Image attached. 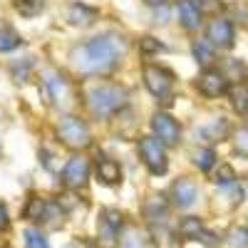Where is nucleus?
<instances>
[{"label": "nucleus", "mask_w": 248, "mask_h": 248, "mask_svg": "<svg viewBox=\"0 0 248 248\" xmlns=\"http://www.w3.org/2000/svg\"><path fill=\"white\" fill-rule=\"evenodd\" d=\"M124 55L127 40L117 32H102L72 50V67L82 75H102L109 72Z\"/></svg>", "instance_id": "nucleus-1"}, {"label": "nucleus", "mask_w": 248, "mask_h": 248, "mask_svg": "<svg viewBox=\"0 0 248 248\" xmlns=\"http://www.w3.org/2000/svg\"><path fill=\"white\" fill-rule=\"evenodd\" d=\"M127 102H129V90H124L122 85H97L87 92V105L99 119L112 117L122 107H127Z\"/></svg>", "instance_id": "nucleus-2"}, {"label": "nucleus", "mask_w": 248, "mask_h": 248, "mask_svg": "<svg viewBox=\"0 0 248 248\" xmlns=\"http://www.w3.org/2000/svg\"><path fill=\"white\" fill-rule=\"evenodd\" d=\"M57 137L62 144H67L72 149H85L90 147V127L79 117H62V122L57 124Z\"/></svg>", "instance_id": "nucleus-3"}, {"label": "nucleus", "mask_w": 248, "mask_h": 248, "mask_svg": "<svg viewBox=\"0 0 248 248\" xmlns=\"http://www.w3.org/2000/svg\"><path fill=\"white\" fill-rule=\"evenodd\" d=\"M144 85L159 102H169L174 90V72L159 65H147L144 67Z\"/></svg>", "instance_id": "nucleus-4"}, {"label": "nucleus", "mask_w": 248, "mask_h": 248, "mask_svg": "<svg viewBox=\"0 0 248 248\" xmlns=\"http://www.w3.org/2000/svg\"><path fill=\"white\" fill-rule=\"evenodd\" d=\"M139 156L147 164L152 174H164L167 171V154H164V144L154 137H141L139 139Z\"/></svg>", "instance_id": "nucleus-5"}, {"label": "nucleus", "mask_w": 248, "mask_h": 248, "mask_svg": "<svg viewBox=\"0 0 248 248\" xmlns=\"http://www.w3.org/2000/svg\"><path fill=\"white\" fill-rule=\"evenodd\" d=\"M152 129H154V137L164 144V147H176L179 139H181L179 122L167 112H159V114L152 117Z\"/></svg>", "instance_id": "nucleus-6"}, {"label": "nucleus", "mask_w": 248, "mask_h": 248, "mask_svg": "<svg viewBox=\"0 0 248 248\" xmlns=\"http://www.w3.org/2000/svg\"><path fill=\"white\" fill-rule=\"evenodd\" d=\"M90 179V161L85 156H75L65 164L62 169V184L70 186V189H82Z\"/></svg>", "instance_id": "nucleus-7"}, {"label": "nucleus", "mask_w": 248, "mask_h": 248, "mask_svg": "<svg viewBox=\"0 0 248 248\" xmlns=\"http://www.w3.org/2000/svg\"><path fill=\"white\" fill-rule=\"evenodd\" d=\"M233 37H236V30H233V25L226 17L211 20L209 28H206V40H209L214 47H231Z\"/></svg>", "instance_id": "nucleus-8"}, {"label": "nucleus", "mask_w": 248, "mask_h": 248, "mask_svg": "<svg viewBox=\"0 0 248 248\" xmlns=\"http://www.w3.org/2000/svg\"><path fill=\"white\" fill-rule=\"evenodd\" d=\"M43 79H45V92H47V97H50L52 105L67 107V105H70V85L62 79V75L47 70V72L43 75Z\"/></svg>", "instance_id": "nucleus-9"}, {"label": "nucleus", "mask_w": 248, "mask_h": 248, "mask_svg": "<svg viewBox=\"0 0 248 248\" xmlns=\"http://www.w3.org/2000/svg\"><path fill=\"white\" fill-rule=\"evenodd\" d=\"M196 87L203 97H221L226 90H229V79H226L218 70H206L196 79Z\"/></svg>", "instance_id": "nucleus-10"}, {"label": "nucleus", "mask_w": 248, "mask_h": 248, "mask_svg": "<svg viewBox=\"0 0 248 248\" xmlns=\"http://www.w3.org/2000/svg\"><path fill=\"white\" fill-rule=\"evenodd\" d=\"M179 236H181V238H186V241H203L206 246H211V248L216 246V236L206 233L201 218H194V216L184 218V221L179 223Z\"/></svg>", "instance_id": "nucleus-11"}, {"label": "nucleus", "mask_w": 248, "mask_h": 248, "mask_svg": "<svg viewBox=\"0 0 248 248\" xmlns=\"http://www.w3.org/2000/svg\"><path fill=\"white\" fill-rule=\"evenodd\" d=\"M196 196H199V189H196V184L191 179L174 181V186H171V201H174V206H179V209H189V206L196 203Z\"/></svg>", "instance_id": "nucleus-12"}, {"label": "nucleus", "mask_w": 248, "mask_h": 248, "mask_svg": "<svg viewBox=\"0 0 248 248\" xmlns=\"http://www.w3.org/2000/svg\"><path fill=\"white\" fill-rule=\"evenodd\" d=\"M119 231H122V214L112 211V209H105L102 211V218H99V238H102V243H114Z\"/></svg>", "instance_id": "nucleus-13"}, {"label": "nucleus", "mask_w": 248, "mask_h": 248, "mask_svg": "<svg viewBox=\"0 0 248 248\" xmlns=\"http://www.w3.org/2000/svg\"><path fill=\"white\" fill-rule=\"evenodd\" d=\"M176 10H179L181 25H184L186 30H196V28H201V17H203V13H201V5H199V3H194V0H181Z\"/></svg>", "instance_id": "nucleus-14"}, {"label": "nucleus", "mask_w": 248, "mask_h": 248, "mask_svg": "<svg viewBox=\"0 0 248 248\" xmlns=\"http://www.w3.org/2000/svg\"><path fill=\"white\" fill-rule=\"evenodd\" d=\"M65 17H67L70 25L85 28V25H90L92 20L97 17V10H92L90 5H82V3H70L65 8Z\"/></svg>", "instance_id": "nucleus-15"}, {"label": "nucleus", "mask_w": 248, "mask_h": 248, "mask_svg": "<svg viewBox=\"0 0 248 248\" xmlns=\"http://www.w3.org/2000/svg\"><path fill=\"white\" fill-rule=\"evenodd\" d=\"M55 209V203H50V201H45V199H30L28 201V206H25V218H30V221H37V223H45V221H50L52 223V218H50V211Z\"/></svg>", "instance_id": "nucleus-16"}, {"label": "nucleus", "mask_w": 248, "mask_h": 248, "mask_svg": "<svg viewBox=\"0 0 248 248\" xmlns=\"http://www.w3.org/2000/svg\"><path fill=\"white\" fill-rule=\"evenodd\" d=\"M97 179H99L102 184H109V186L119 184V181H122L119 164H117L114 159H99V161H97Z\"/></svg>", "instance_id": "nucleus-17"}, {"label": "nucleus", "mask_w": 248, "mask_h": 248, "mask_svg": "<svg viewBox=\"0 0 248 248\" xmlns=\"http://www.w3.org/2000/svg\"><path fill=\"white\" fill-rule=\"evenodd\" d=\"M191 52H194V60L199 62V65H203V67L214 62V45L209 43V40H196Z\"/></svg>", "instance_id": "nucleus-18"}, {"label": "nucleus", "mask_w": 248, "mask_h": 248, "mask_svg": "<svg viewBox=\"0 0 248 248\" xmlns=\"http://www.w3.org/2000/svg\"><path fill=\"white\" fill-rule=\"evenodd\" d=\"M17 45H20V35H17L10 25L0 23V52H10V50H15Z\"/></svg>", "instance_id": "nucleus-19"}, {"label": "nucleus", "mask_w": 248, "mask_h": 248, "mask_svg": "<svg viewBox=\"0 0 248 248\" xmlns=\"http://www.w3.org/2000/svg\"><path fill=\"white\" fill-rule=\"evenodd\" d=\"M226 132H229V124H226L223 119H216V124L201 129V137H206V141H218V139L226 137Z\"/></svg>", "instance_id": "nucleus-20"}, {"label": "nucleus", "mask_w": 248, "mask_h": 248, "mask_svg": "<svg viewBox=\"0 0 248 248\" xmlns=\"http://www.w3.org/2000/svg\"><path fill=\"white\" fill-rule=\"evenodd\" d=\"M13 5L20 15L30 17V15H37L40 10H43V0H13Z\"/></svg>", "instance_id": "nucleus-21"}, {"label": "nucleus", "mask_w": 248, "mask_h": 248, "mask_svg": "<svg viewBox=\"0 0 248 248\" xmlns=\"http://www.w3.org/2000/svg\"><path fill=\"white\" fill-rule=\"evenodd\" d=\"M231 105L241 114L248 112V87H233L231 90Z\"/></svg>", "instance_id": "nucleus-22"}, {"label": "nucleus", "mask_w": 248, "mask_h": 248, "mask_svg": "<svg viewBox=\"0 0 248 248\" xmlns=\"http://www.w3.org/2000/svg\"><path fill=\"white\" fill-rule=\"evenodd\" d=\"M194 161H196L199 169L209 171L216 164V154H214V149H199V152H194Z\"/></svg>", "instance_id": "nucleus-23"}, {"label": "nucleus", "mask_w": 248, "mask_h": 248, "mask_svg": "<svg viewBox=\"0 0 248 248\" xmlns=\"http://www.w3.org/2000/svg\"><path fill=\"white\" fill-rule=\"evenodd\" d=\"M233 149L241 156H248V127H241L233 132Z\"/></svg>", "instance_id": "nucleus-24"}, {"label": "nucleus", "mask_w": 248, "mask_h": 248, "mask_svg": "<svg viewBox=\"0 0 248 248\" xmlns=\"http://www.w3.org/2000/svg\"><path fill=\"white\" fill-rule=\"evenodd\" d=\"M25 246L28 248H50L47 246V238L40 233L37 229H28L25 231Z\"/></svg>", "instance_id": "nucleus-25"}, {"label": "nucleus", "mask_w": 248, "mask_h": 248, "mask_svg": "<svg viewBox=\"0 0 248 248\" xmlns=\"http://www.w3.org/2000/svg\"><path fill=\"white\" fill-rule=\"evenodd\" d=\"M229 236H231L229 241L233 248H248V231L246 229H233Z\"/></svg>", "instance_id": "nucleus-26"}, {"label": "nucleus", "mask_w": 248, "mask_h": 248, "mask_svg": "<svg viewBox=\"0 0 248 248\" xmlns=\"http://www.w3.org/2000/svg\"><path fill=\"white\" fill-rule=\"evenodd\" d=\"M218 184H231L233 179H236V174H233V169L229 167V164H223V167L216 171V176H214Z\"/></svg>", "instance_id": "nucleus-27"}, {"label": "nucleus", "mask_w": 248, "mask_h": 248, "mask_svg": "<svg viewBox=\"0 0 248 248\" xmlns=\"http://www.w3.org/2000/svg\"><path fill=\"white\" fill-rule=\"evenodd\" d=\"M141 50L144 52H161L164 47H161V43H156L154 37H144L141 40Z\"/></svg>", "instance_id": "nucleus-28"}, {"label": "nucleus", "mask_w": 248, "mask_h": 248, "mask_svg": "<svg viewBox=\"0 0 248 248\" xmlns=\"http://www.w3.org/2000/svg\"><path fill=\"white\" fill-rule=\"evenodd\" d=\"M8 226H10V214H8V209H5V206L0 203V231H5Z\"/></svg>", "instance_id": "nucleus-29"}, {"label": "nucleus", "mask_w": 248, "mask_h": 248, "mask_svg": "<svg viewBox=\"0 0 248 248\" xmlns=\"http://www.w3.org/2000/svg\"><path fill=\"white\" fill-rule=\"evenodd\" d=\"M144 3H149V5H164L167 0H144Z\"/></svg>", "instance_id": "nucleus-30"}, {"label": "nucleus", "mask_w": 248, "mask_h": 248, "mask_svg": "<svg viewBox=\"0 0 248 248\" xmlns=\"http://www.w3.org/2000/svg\"><path fill=\"white\" fill-rule=\"evenodd\" d=\"M72 248H75V246H72Z\"/></svg>", "instance_id": "nucleus-31"}]
</instances>
